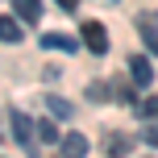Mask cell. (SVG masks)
Instances as JSON below:
<instances>
[{
	"instance_id": "9c48e42d",
	"label": "cell",
	"mask_w": 158,
	"mask_h": 158,
	"mask_svg": "<svg viewBox=\"0 0 158 158\" xmlns=\"http://www.w3.org/2000/svg\"><path fill=\"white\" fill-rule=\"evenodd\" d=\"M0 42H21V25L13 17H0Z\"/></svg>"
},
{
	"instance_id": "4fadbf2b",
	"label": "cell",
	"mask_w": 158,
	"mask_h": 158,
	"mask_svg": "<svg viewBox=\"0 0 158 158\" xmlns=\"http://www.w3.org/2000/svg\"><path fill=\"white\" fill-rule=\"evenodd\" d=\"M146 142H150V146H158V125H150V129H146Z\"/></svg>"
},
{
	"instance_id": "ba28073f",
	"label": "cell",
	"mask_w": 158,
	"mask_h": 158,
	"mask_svg": "<svg viewBox=\"0 0 158 158\" xmlns=\"http://www.w3.org/2000/svg\"><path fill=\"white\" fill-rule=\"evenodd\" d=\"M46 108H50V117H75V108H71V100H63V96H50L46 100Z\"/></svg>"
},
{
	"instance_id": "52a82bcc",
	"label": "cell",
	"mask_w": 158,
	"mask_h": 158,
	"mask_svg": "<svg viewBox=\"0 0 158 158\" xmlns=\"http://www.w3.org/2000/svg\"><path fill=\"white\" fill-rule=\"evenodd\" d=\"M104 150H108L112 158L129 154V137H125V133H108V137H104Z\"/></svg>"
},
{
	"instance_id": "7c38bea8",
	"label": "cell",
	"mask_w": 158,
	"mask_h": 158,
	"mask_svg": "<svg viewBox=\"0 0 158 158\" xmlns=\"http://www.w3.org/2000/svg\"><path fill=\"white\" fill-rule=\"evenodd\" d=\"M42 137H46V142H50V146H54V142H58V129H54V125H50V121H42Z\"/></svg>"
},
{
	"instance_id": "3957f363",
	"label": "cell",
	"mask_w": 158,
	"mask_h": 158,
	"mask_svg": "<svg viewBox=\"0 0 158 158\" xmlns=\"http://www.w3.org/2000/svg\"><path fill=\"white\" fill-rule=\"evenodd\" d=\"M13 133H17V142L29 146V154H33V125H29L25 112H13Z\"/></svg>"
},
{
	"instance_id": "277c9868",
	"label": "cell",
	"mask_w": 158,
	"mask_h": 158,
	"mask_svg": "<svg viewBox=\"0 0 158 158\" xmlns=\"http://www.w3.org/2000/svg\"><path fill=\"white\" fill-rule=\"evenodd\" d=\"M42 46H46V50H63V54H71V50H79V42L71 38V33H46V38H42Z\"/></svg>"
},
{
	"instance_id": "8992f818",
	"label": "cell",
	"mask_w": 158,
	"mask_h": 158,
	"mask_svg": "<svg viewBox=\"0 0 158 158\" xmlns=\"http://www.w3.org/2000/svg\"><path fill=\"white\" fill-rule=\"evenodd\" d=\"M13 4H17V13H21L25 25H33V21L42 17V0H13Z\"/></svg>"
},
{
	"instance_id": "5b68a950",
	"label": "cell",
	"mask_w": 158,
	"mask_h": 158,
	"mask_svg": "<svg viewBox=\"0 0 158 158\" xmlns=\"http://www.w3.org/2000/svg\"><path fill=\"white\" fill-rule=\"evenodd\" d=\"M87 154V137L83 133H67L63 137V158H83Z\"/></svg>"
},
{
	"instance_id": "8fae6325",
	"label": "cell",
	"mask_w": 158,
	"mask_h": 158,
	"mask_svg": "<svg viewBox=\"0 0 158 158\" xmlns=\"http://www.w3.org/2000/svg\"><path fill=\"white\" fill-rule=\"evenodd\" d=\"M137 117H146V121L158 117V96H150V100H142V104H137Z\"/></svg>"
},
{
	"instance_id": "30bf717a",
	"label": "cell",
	"mask_w": 158,
	"mask_h": 158,
	"mask_svg": "<svg viewBox=\"0 0 158 158\" xmlns=\"http://www.w3.org/2000/svg\"><path fill=\"white\" fill-rule=\"evenodd\" d=\"M137 29H142V38L150 42V54H158V29H150V21H146V17L137 21Z\"/></svg>"
},
{
	"instance_id": "6da1fadb",
	"label": "cell",
	"mask_w": 158,
	"mask_h": 158,
	"mask_svg": "<svg viewBox=\"0 0 158 158\" xmlns=\"http://www.w3.org/2000/svg\"><path fill=\"white\" fill-rule=\"evenodd\" d=\"M83 46L92 50V54H104V50H108V29H104L100 21H87L83 25Z\"/></svg>"
},
{
	"instance_id": "7a4b0ae2",
	"label": "cell",
	"mask_w": 158,
	"mask_h": 158,
	"mask_svg": "<svg viewBox=\"0 0 158 158\" xmlns=\"http://www.w3.org/2000/svg\"><path fill=\"white\" fill-rule=\"evenodd\" d=\"M129 75H133V83H142V87H150V79H154V67H150V58H146V54H137V58H129Z\"/></svg>"
},
{
	"instance_id": "5bb4252c",
	"label": "cell",
	"mask_w": 158,
	"mask_h": 158,
	"mask_svg": "<svg viewBox=\"0 0 158 158\" xmlns=\"http://www.w3.org/2000/svg\"><path fill=\"white\" fill-rule=\"evenodd\" d=\"M58 4H63V8H75V4H79V0H58Z\"/></svg>"
}]
</instances>
